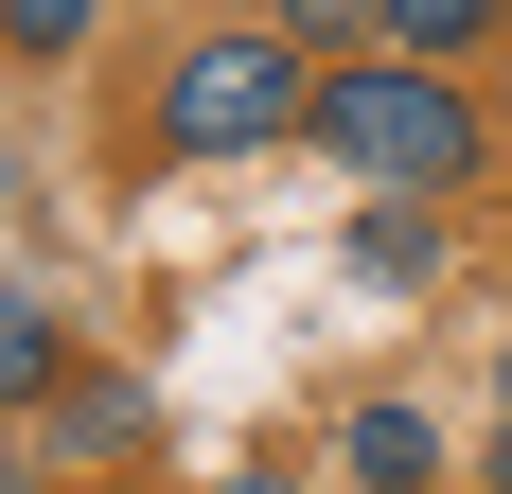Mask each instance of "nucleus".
<instances>
[{"label":"nucleus","instance_id":"1","mask_svg":"<svg viewBox=\"0 0 512 494\" xmlns=\"http://www.w3.org/2000/svg\"><path fill=\"white\" fill-rule=\"evenodd\" d=\"M301 142L336 159V177H371V195H460L477 159H495V106H477L442 53H336Z\"/></svg>","mask_w":512,"mask_h":494},{"label":"nucleus","instance_id":"2","mask_svg":"<svg viewBox=\"0 0 512 494\" xmlns=\"http://www.w3.org/2000/svg\"><path fill=\"white\" fill-rule=\"evenodd\" d=\"M301 124H318V53L283 18H212L159 53V159H265Z\"/></svg>","mask_w":512,"mask_h":494},{"label":"nucleus","instance_id":"3","mask_svg":"<svg viewBox=\"0 0 512 494\" xmlns=\"http://www.w3.org/2000/svg\"><path fill=\"white\" fill-rule=\"evenodd\" d=\"M36 424H53V459H142V442H159V406H142V371H89V353H71V389H53Z\"/></svg>","mask_w":512,"mask_h":494},{"label":"nucleus","instance_id":"4","mask_svg":"<svg viewBox=\"0 0 512 494\" xmlns=\"http://www.w3.org/2000/svg\"><path fill=\"white\" fill-rule=\"evenodd\" d=\"M53 389H71V318L36 283H0V406H53Z\"/></svg>","mask_w":512,"mask_h":494},{"label":"nucleus","instance_id":"5","mask_svg":"<svg viewBox=\"0 0 512 494\" xmlns=\"http://www.w3.org/2000/svg\"><path fill=\"white\" fill-rule=\"evenodd\" d=\"M424 265H442V195H371V212H354V283H389V300H407Z\"/></svg>","mask_w":512,"mask_h":494},{"label":"nucleus","instance_id":"6","mask_svg":"<svg viewBox=\"0 0 512 494\" xmlns=\"http://www.w3.org/2000/svg\"><path fill=\"white\" fill-rule=\"evenodd\" d=\"M336 459H354V494H424V477H442L424 406H354V424H336Z\"/></svg>","mask_w":512,"mask_h":494},{"label":"nucleus","instance_id":"7","mask_svg":"<svg viewBox=\"0 0 512 494\" xmlns=\"http://www.w3.org/2000/svg\"><path fill=\"white\" fill-rule=\"evenodd\" d=\"M265 18H283L318 71H336V53H389V0H265Z\"/></svg>","mask_w":512,"mask_h":494},{"label":"nucleus","instance_id":"8","mask_svg":"<svg viewBox=\"0 0 512 494\" xmlns=\"http://www.w3.org/2000/svg\"><path fill=\"white\" fill-rule=\"evenodd\" d=\"M495 18H512V0H389V53H442V71H460Z\"/></svg>","mask_w":512,"mask_h":494},{"label":"nucleus","instance_id":"9","mask_svg":"<svg viewBox=\"0 0 512 494\" xmlns=\"http://www.w3.org/2000/svg\"><path fill=\"white\" fill-rule=\"evenodd\" d=\"M89 18H106V0H0V53L53 71V53H89Z\"/></svg>","mask_w":512,"mask_h":494},{"label":"nucleus","instance_id":"10","mask_svg":"<svg viewBox=\"0 0 512 494\" xmlns=\"http://www.w3.org/2000/svg\"><path fill=\"white\" fill-rule=\"evenodd\" d=\"M477 494H512V406H495V442H477Z\"/></svg>","mask_w":512,"mask_h":494},{"label":"nucleus","instance_id":"11","mask_svg":"<svg viewBox=\"0 0 512 494\" xmlns=\"http://www.w3.org/2000/svg\"><path fill=\"white\" fill-rule=\"evenodd\" d=\"M495 406H512V336H495Z\"/></svg>","mask_w":512,"mask_h":494},{"label":"nucleus","instance_id":"12","mask_svg":"<svg viewBox=\"0 0 512 494\" xmlns=\"http://www.w3.org/2000/svg\"><path fill=\"white\" fill-rule=\"evenodd\" d=\"M230 494H283V477H230Z\"/></svg>","mask_w":512,"mask_h":494}]
</instances>
